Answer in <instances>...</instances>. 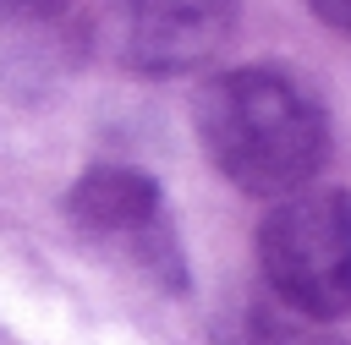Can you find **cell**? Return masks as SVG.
<instances>
[{"label": "cell", "instance_id": "1", "mask_svg": "<svg viewBox=\"0 0 351 345\" xmlns=\"http://www.w3.org/2000/svg\"><path fill=\"white\" fill-rule=\"evenodd\" d=\"M197 142L208 164L252 197L307 186L329 153L318 104L280 71H219L197 93Z\"/></svg>", "mask_w": 351, "mask_h": 345}, {"label": "cell", "instance_id": "2", "mask_svg": "<svg viewBox=\"0 0 351 345\" xmlns=\"http://www.w3.org/2000/svg\"><path fill=\"white\" fill-rule=\"evenodd\" d=\"M258 268L269 296L329 323L351 312V197L340 186H296L258 225Z\"/></svg>", "mask_w": 351, "mask_h": 345}, {"label": "cell", "instance_id": "3", "mask_svg": "<svg viewBox=\"0 0 351 345\" xmlns=\"http://www.w3.org/2000/svg\"><path fill=\"white\" fill-rule=\"evenodd\" d=\"M66 214H71V225L82 235L137 246L143 268H154L165 285H181V246H176V235L165 225L154 175H143L132 164H99L71 186Z\"/></svg>", "mask_w": 351, "mask_h": 345}, {"label": "cell", "instance_id": "4", "mask_svg": "<svg viewBox=\"0 0 351 345\" xmlns=\"http://www.w3.org/2000/svg\"><path fill=\"white\" fill-rule=\"evenodd\" d=\"M121 60L148 77H176L214 60L230 38L236 0H110Z\"/></svg>", "mask_w": 351, "mask_h": 345}, {"label": "cell", "instance_id": "5", "mask_svg": "<svg viewBox=\"0 0 351 345\" xmlns=\"http://www.w3.org/2000/svg\"><path fill=\"white\" fill-rule=\"evenodd\" d=\"M219 334H225V345H329V340H318V334H313V323H307V318L285 312L280 301H274V307L247 301V307H241Z\"/></svg>", "mask_w": 351, "mask_h": 345}, {"label": "cell", "instance_id": "6", "mask_svg": "<svg viewBox=\"0 0 351 345\" xmlns=\"http://www.w3.org/2000/svg\"><path fill=\"white\" fill-rule=\"evenodd\" d=\"M66 0H0V22H33V16H55Z\"/></svg>", "mask_w": 351, "mask_h": 345}, {"label": "cell", "instance_id": "7", "mask_svg": "<svg viewBox=\"0 0 351 345\" xmlns=\"http://www.w3.org/2000/svg\"><path fill=\"white\" fill-rule=\"evenodd\" d=\"M313 11L329 22V27H340V33H351V0H313Z\"/></svg>", "mask_w": 351, "mask_h": 345}]
</instances>
